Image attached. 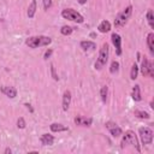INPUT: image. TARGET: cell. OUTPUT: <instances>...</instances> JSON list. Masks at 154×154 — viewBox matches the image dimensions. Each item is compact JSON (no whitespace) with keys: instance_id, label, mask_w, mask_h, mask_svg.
Returning a JSON list of instances; mask_svg holds the SVG:
<instances>
[{"instance_id":"9c48e42d","label":"cell","mask_w":154,"mask_h":154,"mask_svg":"<svg viewBox=\"0 0 154 154\" xmlns=\"http://www.w3.org/2000/svg\"><path fill=\"white\" fill-rule=\"evenodd\" d=\"M111 38H112V43H113L114 47H116V53H117V55H120V54H122V38H120V36H119L118 34L113 32L112 36H111Z\"/></svg>"},{"instance_id":"d4e9b609","label":"cell","mask_w":154,"mask_h":154,"mask_svg":"<svg viewBox=\"0 0 154 154\" xmlns=\"http://www.w3.org/2000/svg\"><path fill=\"white\" fill-rule=\"evenodd\" d=\"M147 19H148V23L150 25V28H154V17H153V11L152 10H148L147 12Z\"/></svg>"},{"instance_id":"5b68a950","label":"cell","mask_w":154,"mask_h":154,"mask_svg":"<svg viewBox=\"0 0 154 154\" xmlns=\"http://www.w3.org/2000/svg\"><path fill=\"white\" fill-rule=\"evenodd\" d=\"M61 16H63L65 19L72 20V22H75V23H83V22H84L83 16H82L81 13H78L77 11H75L73 8H65V10H63Z\"/></svg>"},{"instance_id":"30bf717a","label":"cell","mask_w":154,"mask_h":154,"mask_svg":"<svg viewBox=\"0 0 154 154\" xmlns=\"http://www.w3.org/2000/svg\"><path fill=\"white\" fill-rule=\"evenodd\" d=\"M91 123H93L91 118H85V117H82V116H77L75 118V124L79 125V126H90Z\"/></svg>"},{"instance_id":"603a6c76","label":"cell","mask_w":154,"mask_h":154,"mask_svg":"<svg viewBox=\"0 0 154 154\" xmlns=\"http://www.w3.org/2000/svg\"><path fill=\"white\" fill-rule=\"evenodd\" d=\"M137 73H138V66H137L136 64H134L132 67H131L130 78H131V79H136V78H137Z\"/></svg>"},{"instance_id":"3957f363","label":"cell","mask_w":154,"mask_h":154,"mask_svg":"<svg viewBox=\"0 0 154 154\" xmlns=\"http://www.w3.org/2000/svg\"><path fill=\"white\" fill-rule=\"evenodd\" d=\"M108 53H109L108 45H107V43H103L102 47L100 48L99 57H97V59H96V61H95V65H94L96 70H101V69L106 65V63H107V60H108Z\"/></svg>"},{"instance_id":"8fae6325","label":"cell","mask_w":154,"mask_h":154,"mask_svg":"<svg viewBox=\"0 0 154 154\" xmlns=\"http://www.w3.org/2000/svg\"><path fill=\"white\" fill-rule=\"evenodd\" d=\"M1 93L5 94L6 96L11 97V99H13V97L17 96V90L13 87H8V85H2L1 87Z\"/></svg>"},{"instance_id":"9a60e30c","label":"cell","mask_w":154,"mask_h":154,"mask_svg":"<svg viewBox=\"0 0 154 154\" xmlns=\"http://www.w3.org/2000/svg\"><path fill=\"white\" fill-rule=\"evenodd\" d=\"M131 96L135 101H141L142 100V96H141V90H140V85L136 84L134 88H132V93H131Z\"/></svg>"},{"instance_id":"f546056e","label":"cell","mask_w":154,"mask_h":154,"mask_svg":"<svg viewBox=\"0 0 154 154\" xmlns=\"http://www.w3.org/2000/svg\"><path fill=\"white\" fill-rule=\"evenodd\" d=\"M25 106H26V108H29V111H30V112H34V109H32L31 105H29V103H25Z\"/></svg>"},{"instance_id":"2e32d148","label":"cell","mask_w":154,"mask_h":154,"mask_svg":"<svg viewBox=\"0 0 154 154\" xmlns=\"http://www.w3.org/2000/svg\"><path fill=\"white\" fill-rule=\"evenodd\" d=\"M97 29H99L100 32H107V31L111 30V23H109L108 20H102V22L99 24Z\"/></svg>"},{"instance_id":"7402d4cb","label":"cell","mask_w":154,"mask_h":154,"mask_svg":"<svg viewBox=\"0 0 154 154\" xmlns=\"http://www.w3.org/2000/svg\"><path fill=\"white\" fill-rule=\"evenodd\" d=\"M107 93H108V88H107V85H103L101 88V90H100V96H101L102 102H106V100H107Z\"/></svg>"},{"instance_id":"277c9868","label":"cell","mask_w":154,"mask_h":154,"mask_svg":"<svg viewBox=\"0 0 154 154\" xmlns=\"http://www.w3.org/2000/svg\"><path fill=\"white\" fill-rule=\"evenodd\" d=\"M131 13H132V6L125 7V8H124L122 12H119L118 16L116 17V19H114V25H116V26H123V25L128 22V19L130 18Z\"/></svg>"},{"instance_id":"83f0119b","label":"cell","mask_w":154,"mask_h":154,"mask_svg":"<svg viewBox=\"0 0 154 154\" xmlns=\"http://www.w3.org/2000/svg\"><path fill=\"white\" fill-rule=\"evenodd\" d=\"M52 6V0H43V7L45 10H48Z\"/></svg>"},{"instance_id":"4dcf8cb0","label":"cell","mask_w":154,"mask_h":154,"mask_svg":"<svg viewBox=\"0 0 154 154\" xmlns=\"http://www.w3.org/2000/svg\"><path fill=\"white\" fill-rule=\"evenodd\" d=\"M11 153H12V150H11L10 148H6V149H5V154H11Z\"/></svg>"},{"instance_id":"1f68e13d","label":"cell","mask_w":154,"mask_h":154,"mask_svg":"<svg viewBox=\"0 0 154 154\" xmlns=\"http://www.w3.org/2000/svg\"><path fill=\"white\" fill-rule=\"evenodd\" d=\"M85 1H87V0H78L79 4H85Z\"/></svg>"},{"instance_id":"ffe728a7","label":"cell","mask_w":154,"mask_h":154,"mask_svg":"<svg viewBox=\"0 0 154 154\" xmlns=\"http://www.w3.org/2000/svg\"><path fill=\"white\" fill-rule=\"evenodd\" d=\"M134 114H135L137 118H141V119H149V118H150L149 113H147V112H144V111H140V109H135Z\"/></svg>"},{"instance_id":"f1b7e54d","label":"cell","mask_w":154,"mask_h":154,"mask_svg":"<svg viewBox=\"0 0 154 154\" xmlns=\"http://www.w3.org/2000/svg\"><path fill=\"white\" fill-rule=\"evenodd\" d=\"M52 53H53V51H52V49H48V51H46V53H45L43 58H45V59L47 60V59H48V58H49V57L52 55Z\"/></svg>"},{"instance_id":"8992f818","label":"cell","mask_w":154,"mask_h":154,"mask_svg":"<svg viewBox=\"0 0 154 154\" xmlns=\"http://www.w3.org/2000/svg\"><path fill=\"white\" fill-rule=\"evenodd\" d=\"M141 73L143 77H153L154 76V67L153 63L149 61L147 58H143L142 64H141Z\"/></svg>"},{"instance_id":"44dd1931","label":"cell","mask_w":154,"mask_h":154,"mask_svg":"<svg viewBox=\"0 0 154 154\" xmlns=\"http://www.w3.org/2000/svg\"><path fill=\"white\" fill-rule=\"evenodd\" d=\"M72 31H73V28H71V26H69V25H64V26H61V29H60V32H61L63 35H65V36L71 35Z\"/></svg>"},{"instance_id":"e0dca14e","label":"cell","mask_w":154,"mask_h":154,"mask_svg":"<svg viewBox=\"0 0 154 154\" xmlns=\"http://www.w3.org/2000/svg\"><path fill=\"white\" fill-rule=\"evenodd\" d=\"M79 45H81V48L83 51H90V49L96 48V45L93 41H82Z\"/></svg>"},{"instance_id":"5bb4252c","label":"cell","mask_w":154,"mask_h":154,"mask_svg":"<svg viewBox=\"0 0 154 154\" xmlns=\"http://www.w3.org/2000/svg\"><path fill=\"white\" fill-rule=\"evenodd\" d=\"M49 128L53 132H60V131H67L69 130L67 126H65L63 124H59V123H53V124H51Z\"/></svg>"},{"instance_id":"7c38bea8","label":"cell","mask_w":154,"mask_h":154,"mask_svg":"<svg viewBox=\"0 0 154 154\" xmlns=\"http://www.w3.org/2000/svg\"><path fill=\"white\" fill-rule=\"evenodd\" d=\"M71 103V91L70 90H65L64 95H63V109L67 111Z\"/></svg>"},{"instance_id":"6da1fadb","label":"cell","mask_w":154,"mask_h":154,"mask_svg":"<svg viewBox=\"0 0 154 154\" xmlns=\"http://www.w3.org/2000/svg\"><path fill=\"white\" fill-rule=\"evenodd\" d=\"M52 42V38L48 36H31L29 38L25 40V45L30 48H37L41 46H48Z\"/></svg>"},{"instance_id":"4316f807","label":"cell","mask_w":154,"mask_h":154,"mask_svg":"<svg viewBox=\"0 0 154 154\" xmlns=\"http://www.w3.org/2000/svg\"><path fill=\"white\" fill-rule=\"evenodd\" d=\"M51 72H52V77H53L55 81H58V79H59V77H58V75L55 73V67H54V65H53V64L51 65Z\"/></svg>"},{"instance_id":"cb8c5ba5","label":"cell","mask_w":154,"mask_h":154,"mask_svg":"<svg viewBox=\"0 0 154 154\" xmlns=\"http://www.w3.org/2000/svg\"><path fill=\"white\" fill-rule=\"evenodd\" d=\"M118 70H119V63L116 61V60H113L112 64H111V67H109V72L111 73H117Z\"/></svg>"},{"instance_id":"4fadbf2b","label":"cell","mask_w":154,"mask_h":154,"mask_svg":"<svg viewBox=\"0 0 154 154\" xmlns=\"http://www.w3.org/2000/svg\"><path fill=\"white\" fill-rule=\"evenodd\" d=\"M40 141H41L42 146H52L54 143V137L52 135H49V134H43L41 136Z\"/></svg>"},{"instance_id":"d6986e66","label":"cell","mask_w":154,"mask_h":154,"mask_svg":"<svg viewBox=\"0 0 154 154\" xmlns=\"http://www.w3.org/2000/svg\"><path fill=\"white\" fill-rule=\"evenodd\" d=\"M35 12H36V0H32L28 7V17L32 18L35 16Z\"/></svg>"},{"instance_id":"ba28073f","label":"cell","mask_w":154,"mask_h":154,"mask_svg":"<svg viewBox=\"0 0 154 154\" xmlns=\"http://www.w3.org/2000/svg\"><path fill=\"white\" fill-rule=\"evenodd\" d=\"M106 128H107V130L109 131V134L113 136V137H119L120 135H122V129L114 123V122H107L106 124Z\"/></svg>"},{"instance_id":"484cf974","label":"cell","mask_w":154,"mask_h":154,"mask_svg":"<svg viewBox=\"0 0 154 154\" xmlns=\"http://www.w3.org/2000/svg\"><path fill=\"white\" fill-rule=\"evenodd\" d=\"M25 125H26V124H25L24 118H23V117H19L18 120H17V126H18V129H24Z\"/></svg>"},{"instance_id":"ac0fdd59","label":"cell","mask_w":154,"mask_h":154,"mask_svg":"<svg viewBox=\"0 0 154 154\" xmlns=\"http://www.w3.org/2000/svg\"><path fill=\"white\" fill-rule=\"evenodd\" d=\"M147 43H148V48H149L150 54H154V34L153 32H149L148 34Z\"/></svg>"},{"instance_id":"7a4b0ae2","label":"cell","mask_w":154,"mask_h":154,"mask_svg":"<svg viewBox=\"0 0 154 154\" xmlns=\"http://www.w3.org/2000/svg\"><path fill=\"white\" fill-rule=\"evenodd\" d=\"M126 144H131L137 152H141V148H140V144H138V140L135 135V132L132 130H128L125 131L123 138H122V148H124Z\"/></svg>"},{"instance_id":"52a82bcc","label":"cell","mask_w":154,"mask_h":154,"mask_svg":"<svg viewBox=\"0 0 154 154\" xmlns=\"http://www.w3.org/2000/svg\"><path fill=\"white\" fill-rule=\"evenodd\" d=\"M138 134H140V137H141V141L143 144H150L152 141H153V131L152 129L149 128H140L138 129Z\"/></svg>"}]
</instances>
